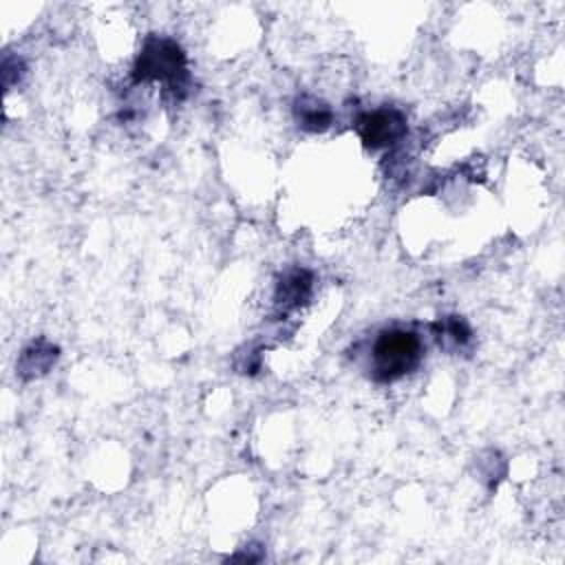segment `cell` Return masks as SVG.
<instances>
[{
	"instance_id": "6da1fadb",
	"label": "cell",
	"mask_w": 565,
	"mask_h": 565,
	"mask_svg": "<svg viewBox=\"0 0 565 565\" xmlns=\"http://www.w3.org/2000/svg\"><path fill=\"white\" fill-rule=\"evenodd\" d=\"M422 342L413 331H384L373 347V364L380 380L391 382L408 373L419 360Z\"/></svg>"
},
{
	"instance_id": "7a4b0ae2",
	"label": "cell",
	"mask_w": 565,
	"mask_h": 565,
	"mask_svg": "<svg viewBox=\"0 0 565 565\" xmlns=\"http://www.w3.org/2000/svg\"><path fill=\"white\" fill-rule=\"evenodd\" d=\"M141 77L150 79H177L185 71V60L181 49L168 40H152L137 64Z\"/></svg>"
},
{
	"instance_id": "3957f363",
	"label": "cell",
	"mask_w": 565,
	"mask_h": 565,
	"mask_svg": "<svg viewBox=\"0 0 565 565\" xmlns=\"http://www.w3.org/2000/svg\"><path fill=\"white\" fill-rule=\"evenodd\" d=\"M404 132V117L397 110H375L360 119V135L366 146L382 148L399 139Z\"/></svg>"
}]
</instances>
